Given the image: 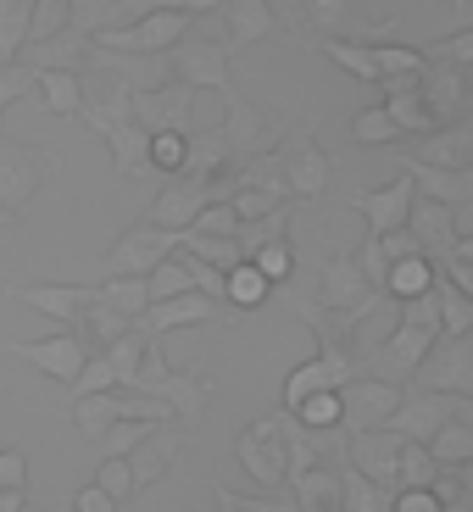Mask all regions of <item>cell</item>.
I'll use <instances>...</instances> for the list:
<instances>
[{
    "instance_id": "cell-1",
    "label": "cell",
    "mask_w": 473,
    "mask_h": 512,
    "mask_svg": "<svg viewBox=\"0 0 473 512\" xmlns=\"http://www.w3.org/2000/svg\"><path fill=\"white\" fill-rule=\"evenodd\" d=\"M56 173H62L56 151L23 140V134H6V140H0V212H6L12 223H23L28 206H34V195L45 190Z\"/></svg>"
},
{
    "instance_id": "cell-2",
    "label": "cell",
    "mask_w": 473,
    "mask_h": 512,
    "mask_svg": "<svg viewBox=\"0 0 473 512\" xmlns=\"http://www.w3.org/2000/svg\"><path fill=\"white\" fill-rule=\"evenodd\" d=\"M173 251H184L179 229H156V223H134L112 240V251L101 256V279H151V268H162ZM95 279V284H101Z\"/></svg>"
},
{
    "instance_id": "cell-3",
    "label": "cell",
    "mask_w": 473,
    "mask_h": 512,
    "mask_svg": "<svg viewBox=\"0 0 473 512\" xmlns=\"http://www.w3.org/2000/svg\"><path fill=\"white\" fill-rule=\"evenodd\" d=\"M234 457H240V468L251 474V485H262V490H279L284 479H290V440H284V423H279V412H273V418H256L251 429L240 435V446H234Z\"/></svg>"
},
{
    "instance_id": "cell-4",
    "label": "cell",
    "mask_w": 473,
    "mask_h": 512,
    "mask_svg": "<svg viewBox=\"0 0 473 512\" xmlns=\"http://www.w3.org/2000/svg\"><path fill=\"white\" fill-rule=\"evenodd\" d=\"M229 39H218V34H195L190 28V39H179L173 45V78L179 84H195V90H229Z\"/></svg>"
},
{
    "instance_id": "cell-5",
    "label": "cell",
    "mask_w": 473,
    "mask_h": 512,
    "mask_svg": "<svg viewBox=\"0 0 473 512\" xmlns=\"http://www.w3.org/2000/svg\"><path fill=\"white\" fill-rule=\"evenodd\" d=\"M206 206H218L212 201V184L201 179H184V173H167L162 184H156L151 206H145V223H156V229H195V218H201Z\"/></svg>"
},
{
    "instance_id": "cell-6",
    "label": "cell",
    "mask_w": 473,
    "mask_h": 512,
    "mask_svg": "<svg viewBox=\"0 0 473 512\" xmlns=\"http://www.w3.org/2000/svg\"><path fill=\"white\" fill-rule=\"evenodd\" d=\"M6 351H12V357H23L28 368H39L45 379L67 384V390L78 384V373H84V362H90V346H84L73 329L56 334V340H6Z\"/></svg>"
},
{
    "instance_id": "cell-7",
    "label": "cell",
    "mask_w": 473,
    "mask_h": 512,
    "mask_svg": "<svg viewBox=\"0 0 473 512\" xmlns=\"http://www.w3.org/2000/svg\"><path fill=\"white\" fill-rule=\"evenodd\" d=\"M218 95H223V106H229V123H223V134H229V156H234L229 167L251 162V156L279 151V128H273L268 117L256 112V106L245 101L240 90H218Z\"/></svg>"
},
{
    "instance_id": "cell-8",
    "label": "cell",
    "mask_w": 473,
    "mask_h": 512,
    "mask_svg": "<svg viewBox=\"0 0 473 512\" xmlns=\"http://www.w3.org/2000/svg\"><path fill=\"white\" fill-rule=\"evenodd\" d=\"M12 301H23V307H34V312H45V318H56V323H67L73 329L84 312L101 301V284H12Z\"/></svg>"
},
{
    "instance_id": "cell-9",
    "label": "cell",
    "mask_w": 473,
    "mask_h": 512,
    "mask_svg": "<svg viewBox=\"0 0 473 512\" xmlns=\"http://www.w3.org/2000/svg\"><path fill=\"white\" fill-rule=\"evenodd\" d=\"M195 101H201V90L173 78V84H162V90L134 95V123L151 128V134H162V128H184V134H190V123H195Z\"/></svg>"
},
{
    "instance_id": "cell-10",
    "label": "cell",
    "mask_w": 473,
    "mask_h": 512,
    "mask_svg": "<svg viewBox=\"0 0 473 512\" xmlns=\"http://www.w3.org/2000/svg\"><path fill=\"white\" fill-rule=\"evenodd\" d=\"M451 396L446 390H429V384H418V390H407V396H401V412L390 423H384V429H396L401 440H423V446H429V440L440 435V429H446L451 423Z\"/></svg>"
},
{
    "instance_id": "cell-11",
    "label": "cell",
    "mask_w": 473,
    "mask_h": 512,
    "mask_svg": "<svg viewBox=\"0 0 473 512\" xmlns=\"http://www.w3.org/2000/svg\"><path fill=\"white\" fill-rule=\"evenodd\" d=\"M90 67H95V73H112V78H123V84H128L134 95H145V90H162V84H173V56H145V51H106V45H95Z\"/></svg>"
},
{
    "instance_id": "cell-12",
    "label": "cell",
    "mask_w": 473,
    "mask_h": 512,
    "mask_svg": "<svg viewBox=\"0 0 473 512\" xmlns=\"http://www.w3.org/2000/svg\"><path fill=\"white\" fill-rule=\"evenodd\" d=\"M340 396H346V429L362 435V429H384V423L396 418L407 390H396L390 379H351Z\"/></svg>"
},
{
    "instance_id": "cell-13",
    "label": "cell",
    "mask_w": 473,
    "mask_h": 512,
    "mask_svg": "<svg viewBox=\"0 0 473 512\" xmlns=\"http://www.w3.org/2000/svg\"><path fill=\"white\" fill-rule=\"evenodd\" d=\"M412 206H418V179L401 173L396 184H384V190H368L357 195V212L368 218V234H396L412 223Z\"/></svg>"
},
{
    "instance_id": "cell-14",
    "label": "cell",
    "mask_w": 473,
    "mask_h": 512,
    "mask_svg": "<svg viewBox=\"0 0 473 512\" xmlns=\"http://www.w3.org/2000/svg\"><path fill=\"white\" fill-rule=\"evenodd\" d=\"M279 167H284L290 195H318L323 184H329V156L312 145L307 128H295V134H284V140H279Z\"/></svg>"
},
{
    "instance_id": "cell-15",
    "label": "cell",
    "mask_w": 473,
    "mask_h": 512,
    "mask_svg": "<svg viewBox=\"0 0 473 512\" xmlns=\"http://www.w3.org/2000/svg\"><path fill=\"white\" fill-rule=\"evenodd\" d=\"M451 218H457V212H451L446 201H429V195H423V201L412 206V223H407V229H412L418 251L429 256L435 268H451V262H457L451 251H457L462 240H457V229H451Z\"/></svg>"
},
{
    "instance_id": "cell-16",
    "label": "cell",
    "mask_w": 473,
    "mask_h": 512,
    "mask_svg": "<svg viewBox=\"0 0 473 512\" xmlns=\"http://www.w3.org/2000/svg\"><path fill=\"white\" fill-rule=\"evenodd\" d=\"M106 140V151H112V167L123 173V179H140V184H162L167 173H156V162H151V128H140V123H112L101 134Z\"/></svg>"
},
{
    "instance_id": "cell-17",
    "label": "cell",
    "mask_w": 473,
    "mask_h": 512,
    "mask_svg": "<svg viewBox=\"0 0 473 512\" xmlns=\"http://www.w3.org/2000/svg\"><path fill=\"white\" fill-rule=\"evenodd\" d=\"M95 56V39L90 34H51V39H39V45H23V56L17 62L34 67V73H84Z\"/></svg>"
},
{
    "instance_id": "cell-18",
    "label": "cell",
    "mask_w": 473,
    "mask_h": 512,
    "mask_svg": "<svg viewBox=\"0 0 473 512\" xmlns=\"http://www.w3.org/2000/svg\"><path fill=\"white\" fill-rule=\"evenodd\" d=\"M212 312H218V295L190 290V295H179V301H156L145 318H134V329H140L145 340H162L167 329H190V323H206Z\"/></svg>"
},
{
    "instance_id": "cell-19",
    "label": "cell",
    "mask_w": 473,
    "mask_h": 512,
    "mask_svg": "<svg viewBox=\"0 0 473 512\" xmlns=\"http://www.w3.org/2000/svg\"><path fill=\"white\" fill-rule=\"evenodd\" d=\"M418 379L429 384V390H462V396H473V334L440 340V357L423 362Z\"/></svg>"
},
{
    "instance_id": "cell-20",
    "label": "cell",
    "mask_w": 473,
    "mask_h": 512,
    "mask_svg": "<svg viewBox=\"0 0 473 512\" xmlns=\"http://www.w3.org/2000/svg\"><path fill=\"white\" fill-rule=\"evenodd\" d=\"M351 462H357L362 479L390 485V479H396V462H401V435L396 429H362V435L351 440Z\"/></svg>"
},
{
    "instance_id": "cell-21",
    "label": "cell",
    "mask_w": 473,
    "mask_h": 512,
    "mask_svg": "<svg viewBox=\"0 0 473 512\" xmlns=\"http://www.w3.org/2000/svg\"><path fill=\"white\" fill-rule=\"evenodd\" d=\"M179 446H184V435L173 429V423H156L151 435L140 440V451H134V485L140 490H151V485H162L167 479V468H173V457H179Z\"/></svg>"
},
{
    "instance_id": "cell-22",
    "label": "cell",
    "mask_w": 473,
    "mask_h": 512,
    "mask_svg": "<svg viewBox=\"0 0 473 512\" xmlns=\"http://www.w3.org/2000/svg\"><path fill=\"white\" fill-rule=\"evenodd\" d=\"M151 396H162L184 423H201L206 401H212V379H206V373H179V368H167L162 379L151 384Z\"/></svg>"
},
{
    "instance_id": "cell-23",
    "label": "cell",
    "mask_w": 473,
    "mask_h": 512,
    "mask_svg": "<svg viewBox=\"0 0 473 512\" xmlns=\"http://www.w3.org/2000/svg\"><path fill=\"white\" fill-rule=\"evenodd\" d=\"M412 179H418V195L446 206H468L473 201V167H435V162H407Z\"/></svg>"
},
{
    "instance_id": "cell-24",
    "label": "cell",
    "mask_w": 473,
    "mask_h": 512,
    "mask_svg": "<svg viewBox=\"0 0 473 512\" xmlns=\"http://www.w3.org/2000/svg\"><path fill=\"white\" fill-rule=\"evenodd\" d=\"M423 101H429V112L446 123L451 106H462V95H468V78H462L457 62H440V56H429V67H423Z\"/></svg>"
},
{
    "instance_id": "cell-25",
    "label": "cell",
    "mask_w": 473,
    "mask_h": 512,
    "mask_svg": "<svg viewBox=\"0 0 473 512\" xmlns=\"http://www.w3.org/2000/svg\"><path fill=\"white\" fill-rule=\"evenodd\" d=\"M229 134L223 128H195L190 134V162H184V179H201L212 184L218 173H229Z\"/></svg>"
},
{
    "instance_id": "cell-26",
    "label": "cell",
    "mask_w": 473,
    "mask_h": 512,
    "mask_svg": "<svg viewBox=\"0 0 473 512\" xmlns=\"http://www.w3.org/2000/svg\"><path fill=\"white\" fill-rule=\"evenodd\" d=\"M223 17H229V45H256V39H268L279 28L273 0H229Z\"/></svg>"
},
{
    "instance_id": "cell-27",
    "label": "cell",
    "mask_w": 473,
    "mask_h": 512,
    "mask_svg": "<svg viewBox=\"0 0 473 512\" xmlns=\"http://www.w3.org/2000/svg\"><path fill=\"white\" fill-rule=\"evenodd\" d=\"M435 273L440 268L429 262V256H401L396 268H390V279H384V295H396V301H418V295L440 290Z\"/></svg>"
},
{
    "instance_id": "cell-28",
    "label": "cell",
    "mask_w": 473,
    "mask_h": 512,
    "mask_svg": "<svg viewBox=\"0 0 473 512\" xmlns=\"http://www.w3.org/2000/svg\"><path fill=\"white\" fill-rule=\"evenodd\" d=\"M123 418L117 412V390H101V396H73V429H78V440H101L112 423Z\"/></svg>"
},
{
    "instance_id": "cell-29",
    "label": "cell",
    "mask_w": 473,
    "mask_h": 512,
    "mask_svg": "<svg viewBox=\"0 0 473 512\" xmlns=\"http://www.w3.org/2000/svg\"><path fill=\"white\" fill-rule=\"evenodd\" d=\"M418 162H435V167H473V123L429 134V140H423V151H418Z\"/></svg>"
},
{
    "instance_id": "cell-30",
    "label": "cell",
    "mask_w": 473,
    "mask_h": 512,
    "mask_svg": "<svg viewBox=\"0 0 473 512\" xmlns=\"http://www.w3.org/2000/svg\"><path fill=\"white\" fill-rule=\"evenodd\" d=\"M323 56H329V62H340L351 78H362V84H384V73H379V45H357V39H323Z\"/></svg>"
},
{
    "instance_id": "cell-31",
    "label": "cell",
    "mask_w": 473,
    "mask_h": 512,
    "mask_svg": "<svg viewBox=\"0 0 473 512\" xmlns=\"http://www.w3.org/2000/svg\"><path fill=\"white\" fill-rule=\"evenodd\" d=\"M184 251L201 256V262H212L218 273H234L245 262L240 240H229V234H195V229H184Z\"/></svg>"
},
{
    "instance_id": "cell-32",
    "label": "cell",
    "mask_w": 473,
    "mask_h": 512,
    "mask_svg": "<svg viewBox=\"0 0 473 512\" xmlns=\"http://www.w3.org/2000/svg\"><path fill=\"white\" fill-rule=\"evenodd\" d=\"M39 95H45V112L51 117H78V106H84V78L78 73H39Z\"/></svg>"
},
{
    "instance_id": "cell-33",
    "label": "cell",
    "mask_w": 473,
    "mask_h": 512,
    "mask_svg": "<svg viewBox=\"0 0 473 512\" xmlns=\"http://www.w3.org/2000/svg\"><path fill=\"white\" fill-rule=\"evenodd\" d=\"M101 301L117 307L123 318H145L151 312V279H101Z\"/></svg>"
},
{
    "instance_id": "cell-34",
    "label": "cell",
    "mask_w": 473,
    "mask_h": 512,
    "mask_svg": "<svg viewBox=\"0 0 473 512\" xmlns=\"http://www.w3.org/2000/svg\"><path fill=\"white\" fill-rule=\"evenodd\" d=\"M145 351H151V340H145L140 329H128L123 340H117L106 357L117 362V390H140V368H145Z\"/></svg>"
},
{
    "instance_id": "cell-35",
    "label": "cell",
    "mask_w": 473,
    "mask_h": 512,
    "mask_svg": "<svg viewBox=\"0 0 473 512\" xmlns=\"http://www.w3.org/2000/svg\"><path fill=\"white\" fill-rule=\"evenodd\" d=\"M190 290H195V273L179 251L167 256L162 268H151V307L156 301H179V295H190Z\"/></svg>"
},
{
    "instance_id": "cell-36",
    "label": "cell",
    "mask_w": 473,
    "mask_h": 512,
    "mask_svg": "<svg viewBox=\"0 0 473 512\" xmlns=\"http://www.w3.org/2000/svg\"><path fill=\"white\" fill-rule=\"evenodd\" d=\"M268 290H273V279L256 268V262H240V268L229 273V301H234L240 312H256L262 301H268Z\"/></svg>"
},
{
    "instance_id": "cell-37",
    "label": "cell",
    "mask_w": 473,
    "mask_h": 512,
    "mask_svg": "<svg viewBox=\"0 0 473 512\" xmlns=\"http://www.w3.org/2000/svg\"><path fill=\"white\" fill-rule=\"evenodd\" d=\"M295 418L307 423V429H346V396L340 390H318L295 407Z\"/></svg>"
},
{
    "instance_id": "cell-38",
    "label": "cell",
    "mask_w": 473,
    "mask_h": 512,
    "mask_svg": "<svg viewBox=\"0 0 473 512\" xmlns=\"http://www.w3.org/2000/svg\"><path fill=\"white\" fill-rule=\"evenodd\" d=\"M435 468H440V457L423 440H401V462H396V485H407V490H418V485H429L435 479Z\"/></svg>"
},
{
    "instance_id": "cell-39",
    "label": "cell",
    "mask_w": 473,
    "mask_h": 512,
    "mask_svg": "<svg viewBox=\"0 0 473 512\" xmlns=\"http://www.w3.org/2000/svg\"><path fill=\"white\" fill-rule=\"evenodd\" d=\"M156 423H140V418H117L112 429H106L101 440H95V451H101V462L106 457H134V451H140V440L151 435Z\"/></svg>"
},
{
    "instance_id": "cell-40",
    "label": "cell",
    "mask_w": 473,
    "mask_h": 512,
    "mask_svg": "<svg viewBox=\"0 0 473 512\" xmlns=\"http://www.w3.org/2000/svg\"><path fill=\"white\" fill-rule=\"evenodd\" d=\"M351 134H357V145H390V140H401L407 128L396 123V112H390V106H368V112H357Z\"/></svg>"
},
{
    "instance_id": "cell-41",
    "label": "cell",
    "mask_w": 473,
    "mask_h": 512,
    "mask_svg": "<svg viewBox=\"0 0 473 512\" xmlns=\"http://www.w3.org/2000/svg\"><path fill=\"white\" fill-rule=\"evenodd\" d=\"M284 234H290V212H268V218H256V223H240V234H234V240H240V251H245V262H251L256 251H262V245H273V240H284Z\"/></svg>"
},
{
    "instance_id": "cell-42",
    "label": "cell",
    "mask_w": 473,
    "mask_h": 512,
    "mask_svg": "<svg viewBox=\"0 0 473 512\" xmlns=\"http://www.w3.org/2000/svg\"><path fill=\"white\" fill-rule=\"evenodd\" d=\"M151 162H156V173H184V162H190V134L184 128L151 134Z\"/></svg>"
},
{
    "instance_id": "cell-43",
    "label": "cell",
    "mask_w": 473,
    "mask_h": 512,
    "mask_svg": "<svg viewBox=\"0 0 473 512\" xmlns=\"http://www.w3.org/2000/svg\"><path fill=\"white\" fill-rule=\"evenodd\" d=\"M117 412L123 418H140V423H173L179 412L167 407L162 396H151V390H117Z\"/></svg>"
},
{
    "instance_id": "cell-44",
    "label": "cell",
    "mask_w": 473,
    "mask_h": 512,
    "mask_svg": "<svg viewBox=\"0 0 473 512\" xmlns=\"http://www.w3.org/2000/svg\"><path fill=\"white\" fill-rule=\"evenodd\" d=\"M440 323H446L451 334H473V301L451 279H440Z\"/></svg>"
},
{
    "instance_id": "cell-45",
    "label": "cell",
    "mask_w": 473,
    "mask_h": 512,
    "mask_svg": "<svg viewBox=\"0 0 473 512\" xmlns=\"http://www.w3.org/2000/svg\"><path fill=\"white\" fill-rule=\"evenodd\" d=\"M440 462H473V423H446L435 440H429Z\"/></svg>"
},
{
    "instance_id": "cell-46",
    "label": "cell",
    "mask_w": 473,
    "mask_h": 512,
    "mask_svg": "<svg viewBox=\"0 0 473 512\" xmlns=\"http://www.w3.org/2000/svg\"><path fill=\"white\" fill-rule=\"evenodd\" d=\"M101 390H117V362L106 357V351L84 362V373H78V384H73V396H101Z\"/></svg>"
},
{
    "instance_id": "cell-47",
    "label": "cell",
    "mask_w": 473,
    "mask_h": 512,
    "mask_svg": "<svg viewBox=\"0 0 473 512\" xmlns=\"http://www.w3.org/2000/svg\"><path fill=\"white\" fill-rule=\"evenodd\" d=\"M95 479H101V485L112 490L117 501H128V496H140V485H134V462H128V457H106L101 468H95Z\"/></svg>"
},
{
    "instance_id": "cell-48",
    "label": "cell",
    "mask_w": 473,
    "mask_h": 512,
    "mask_svg": "<svg viewBox=\"0 0 473 512\" xmlns=\"http://www.w3.org/2000/svg\"><path fill=\"white\" fill-rule=\"evenodd\" d=\"M28 90H39V73H34V67H23V62L0 67V112H6V106H17Z\"/></svg>"
},
{
    "instance_id": "cell-49",
    "label": "cell",
    "mask_w": 473,
    "mask_h": 512,
    "mask_svg": "<svg viewBox=\"0 0 473 512\" xmlns=\"http://www.w3.org/2000/svg\"><path fill=\"white\" fill-rule=\"evenodd\" d=\"M218 507L223 512H301L295 501H268V496H240V490L218 485Z\"/></svg>"
},
{
    "instance_id": "cell-50",
    "label": "cell",
    "mask_w": 473,
    "mask_h": 512,
    "mask_svg": "<svg viewBox=\"0 0 473 512\" xmlns=\"http://www.w3.org/2000/svg\"><path fill=\"white\" fill-rule=\"evenodd\" d=\"M251 262H256V268H262V273H268L273 284H279V279H290V268H295V256H290V240H273V245H262V251H256Z\"/></svg>"
},
{
    "instance_id": "cell-51",
    "label": "cell",
    "mask_w": 473,
    "mask_h": 512,
    "mask_svg": "<svg viewBox=\"0 0 473 512\" xmlns=\"http://www.w3.org/2000/svg\"><path fill=\"white\" fill-rule=\"evenodd\" d=\"M195 234H240V212H234L229 201H218V206H206L201 218H195Z\"/></svg>"
},
{
    "instance_id": "cell-52",
    "label": "cell",
    "mask_w": 473,
    "mask_h": 512,
    "mask_svg": "<svg viewBox=\"0 0 473 512\" xmlns=\"http://www.w3.org/2000/svg\"><path fill=\"white\" fill-rule=\"evenodd\" d=\"M0 490H28V451L0 446Z\"/></svg>"
},
{
    "instance_id": "cell-53",
    "label": "cell",
    "mask_w": 473,
    "mask_h": 512,
    "mask_svg": "<svg viewBox=\"0 0 473 512\" xmlns=\"http://www.w3.org/2000/svg\"><path fill=\"white\" fill-rule=\"evenodd\" d=\"M117 507H123V501H117L101 479H90V485L73 490V512H117Z\"/></svg>"
},
{
    "instance_id": "cell-54",
    "label": "cell",
    "mask_w": 473,
    "mask_h": 512,
    "mask_svg": "<svg viewBox=\"0 0 473 512\" xmlns=\"http://www.w3.org/2000/svg\"><path fill=\"white\" fill-rule=\"evenodd\" d=\"M396 512H446V501H440V490L418 485V490H401L396 496Z\"/></svg>"
},
{
    "instance_id": "cell-55",
    "label": "cell",
    "mask_w": 473,
    "mask_h": 512,
    "mask_svg": "<svg viewBox=\"0 0 473 512\" xmlns=\"http://www.w3.org/2000/svg\"><path fill=\"white\" fill-rule=\"evenodd\" d=\"M162 12H190V17H206V12H218V6H229V0H156Z\"/></svg>"
},
{
    "instance_id": "cell-56",
    "label": "cell",
    "mask_w": 473,
    "mask_h": 512,
    "mask_svg": "<svg viewBox=\"0 0 473 512\" xmlns=\"http://www.w3.org/2000/svg\"><path fill=\"white\" fill-rule=\"evenodd\" d=\"M446 279H451V284H457V290L473 301V262H462V256H457V262L446 268Z\"/></svg>"
},
{
    "instance_id": "cell-57",
    "label": "cell",
    "mask_w": 473,
    "mask_h": 512,
    "mask_svg": "<svg viewBox=\"0 0 473 512\" xmlns=\"http://www.w3.org/2000/svg\"><path fill=\"white\" fill-rule=\"evenodd\" d=\"M28 507V490H0V512H23Z\"/></svg>"
},
{
    "instance_id": "cell-58",
    "label": "cell",
    "mask_w": 473,
    "mask_h": 512,
    "mask_svg": "<svg viewBox=\"0 0 473 512\" xmlns=\"http://www.w3.org/2000/svg\"><path fill=\"white\" fill-rule=\"evenodd\" d=\"M457 256H462V262H473V234H468V240L457 245Z\"/></svg>"
},
{
    "instance_id": "cell-59",
    "label": "cell",
    "mask_w": 473,
    "mask_h": 512,
    "mask_svg": "<svg viewBox=\"0 0 473 512\" xmlns=\"http://www.w3.org/2000/svg\"><path fill=\"white\" fill-rule=\"evenodd\" d=\"M23 512H51V507H39V501H28V507Z\"/></svg>"
},
{
    "instance_id": "cell-60",
    "label": "cell",
    "mask_w": 473,
    "mask_h": 512,
    "mask_svg": "<svg viewBox=\"0 0 473 512\" xmlns=\"http://www.w3.org/2000/svg\"><path fill=\"white\" fill-rule=\"evenodd\" d=\"M451 6H468V0H451Z\"/></svg>"
},
{
    "instance_id": "cell-61",
    "label": "cell",
    "mask_w": 473,
    "mask_h": 512,
    "mask_svg": "<svg viewBox=\"0 0 473 512\" xmlns=\"http://www.w3.org/2000/svg\"><path fill=\"white\" fill-rule=\"evenodd\" d=\"M0 140H6V123H0Z\"/></svg>"
}]
</instances>
